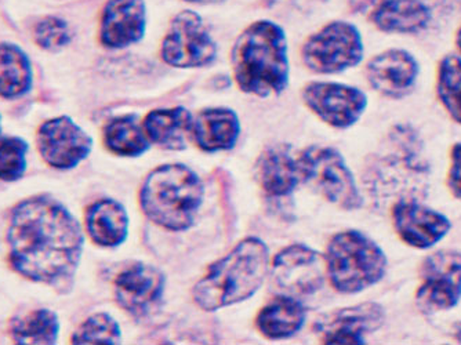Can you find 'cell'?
<instances>
[{
	"mask_svg": "<svg viewBox=\"0 0 461 345\" xmlns=\"http://www.w3.org/2000/svg\"><path fill=\"white\" fill-rule=\"evenodd\" d=\"M9 263L25 279L66 293L85 248L77 217L50 195H35L12 209L6 230Z\"/></svg>",
	"mask_w": 461,
	"mask_h": 345,
	"instance_id": "6da1fadb",
	"label": "cell"
},
{
	"mask_svg": "<svg viewBox=\"0 0 461 345\" xmlns=\"http://www.w3.org/2000/svg\"><path fill=\"white\" fill-rule=\"evenodd\" d=\"M230 66L240 90L267 98L287 89L290 79L287 38L271 20H258L242 31L230 50Z\"/></svg>",
	"mask_w": 461,
	"mask_h": 345,
	"instance_id": "7a4b0ae2",
	"label": "cell"
},
{
	"mask_svg": "<svg viewBox=\"0 0 461 345\" xmlns=\"http://www.w3.org/2000/svg\"><path fill=\"white\" fill-rule=\"evenodd\" d=\"M268 271L266 243L253 236L246 238L209 267L194 286V303L209 313L242 303L260 289Z\"/></svg>",
	"mask_w": 461,
	"mask_h": 345,
	"instance_id": "3957f363",
	"label": "cell"
},
{
	"mask_svg": "<svg viewBox=\"0 0 461 345\" xmlns=\"http://www.w3.org/2000/svg\"><path fill=\"white\" fill-rule=\"evenodd\" d=\"M204 188L193 168L169 163L154 168L142 181L139 199L142 213L163 230L180 232L195 222Z\"/></svg>",
	"mask_w": 461,
	"mask_h": 345,
	"instance_id": "277c9868",
	"label": "cell"
},
{
	"mask_svg": "<svg viewBox=\"0 0 461 345\" xmlns=\"http://www.w3.org/2000/svg\"><path fill=\"white\" fill-rule=\"evenodd\" d=\"M326 277L334 290L355 295L383 279L387 269V257L372 238L348 230L329 241L325 251Z\"/></svg>",
	"mask_w": 461,
	"mask_h": 345,
	"instance_id": "5b68a950",
	"label": "cell"
},
{
	"mask_svg": "<svg viewBox=\"0 0 461 345\" xmlns=\"http://www.w3.org/2000/svg\"><path fill=\"white\" fill-rule=\"evenodd\" d=\"M365 48L358 28L348 21H330L303 43L302 59L313 74L334 75L361 64Z\"/></svg>",
	"mask_w": 461,
	"mask_h": 345,
	"instance_id": "8992f818",
	"label": "cell"
},
{
	"mask_svg": "<svg viewBox=\"0 0 461 345\" xmlns=\"http://www.w3.org/2000/svg\"><path fill=\"white\" fill-rule=\"evenodd\" d=\"M159 54L166 66L196 69L212 66L219 48L203 18L194 10H181L167 25Z\"/></svg>",
	"mask_w": 461,
	"mask_h": 345,
	"instance_id": "52a82bcc",
	"label": "cell"
},
{
	"mask_svg": "<svg viewBox=\"0 0 461 345\" xmlns=\"http://www.w3.org/2000/svg\"><path fill=\"white\" fill-rule=\"evenodd\" d=\"M303 181H307L344 210H357L364 204L358 186L343 157L330 147H310L299 157Z\"/></svg>",
	"mask_w": 461,
	"mask_h": 345,
	"instance_id": "ba28073f",
	"label": "cell"
},
{
	"mask_svg": "<svg viewBox=\"0 0 461 345\" xmlns=\"http://www.w3.org/2000/svg\"><path fill=\"white\" fill-rule=\"evenodd\" d=\"M308 110L334 129H348L361 119L367 97L354 86L336 82H311L303 87Z\"/></svg>",
	"mask_w": 461,
	"mask_h": 345,
	"instance_id": "9c48e42d",
	"label": "cell"
},
{
	"mask_svg": "<svg viewBox=\"0 0 461 345\" xmlns=\"http://www.w3.org/2000/svg\"><path fill=\"white\" fill-rule=\"evenodd\" d=\"M417 303L429 313L452 310L461 298V253L442 250L424 260Z\"/></svg>",
	"mask_w": 461,
	"mask_h": 345,
	"instance_id": "30bf717a",
	"label": "cell"
},
{
	"mask_svg": "<svg viewBox=\"0 0 461 345\" xmlns=\"http://www.w3.org/2000/svg\"><path fill=\"white\" fill-rule=\"evenodd\" d=\"M39 154L56 170H72L87 159L93 150V139L69 116L49 119L36 133Z\"/></svg>",
	"mask_w": 461,
	"mask_h": 345,
	"instance_id": "8fae6325",
	"label": "cell"
},
{
	"mask_svg": "<svg viewBox=\"0 0 461 345\" xmlns=\"http://www.w3.org/2000/svg\"><path fill=\"white\" fill-rule=\"evenodd\" d=\"M165 287V274L159 268L134 263L119 272L113 280V295L121 310L134 319H142L159 308Z\"/></svg>",
	"mask_w": 461,
	"mask_h": 345,
	"instance_id": "7c38bea8",
	"label": "cell"
},
{
	"mask_svg": "<svg viewBox=\"0 0 461 345\" xmlns=\"http://www.w3.org/2000/svg\"><path fill=\"white\" fill-rule=\"evenodd\" d=\"M271 274L289 295H313L325 282V257L305 245L287 246L274 257Z\"/></svg>",
	"mask_w": 461,
	"mask_h": 345,
	"instance_id": "4fadbf2b",
	"label": "cell"
},
{
	"mask_svg": "<svg viewBox=\"0 0 461 345\" xmlns=\"http://www.w3.org/2000/svg\"><path fill=\"white\" fill-rule=\"evenodd\" d=\"M147 31L144 0H107L98 20V41L110 50L136 45Z\"/></svg>",
	"mask_w": 461,
	"mask_h": 345,
	"instance_id": "5bb4252c",
	"label": "cell"
},
{
	"mask_svg": "<svg viewBox=\"0 0 461 345\" xmlns=\"http://www.w3.org/2000/svg\"><path fill=\"white\" fill-rule=\"evenodd\" d=\"M384 311L379 304L365 303L333 311L315 323L323 344H365V336L382 328Z\"/></svg>",
	"mask_w": 461,
	"mask_h": 345,
	"instance_id": "9a60e30c",
	"label": "cell"
},
{
	"mask_svg": "<svg viewBox=\"0 0 461 345\" xmlns=\"http://www.w3.org/2000/svg\"><path fill=\"white\" fill-rule=\"evenodd\" d=\"M393 222L401 240L416 249L432 248L452 228L447 215L411 199H402L393 207Z\"/></svg>",
	"mask_w": 461,
	"mask_h": 345,
	"instance_id": "2e32d148",
	"label": "cell"
},
{
	"mask_svg": "<svg viewBox=\"0 0 461 345\" xmlns=\"http://www.w3.org/2000/svg\"><path fill=\"white\" fill-rule=\"evenodd\" d=\"M417 77L419 64L416 59L401 49L383 51L367 62V82L385 97H405L416 85Z\"/></svg>",
	"mask_w": 461,
	"mask_h": 345,
	"instance_id": "e0dca14e",
	"label": "cell"
},
{
	"mask_svg": "<svg viewBox=\"0 0 461 345\" xmlns=\"http://www.w3.org/2000/svg\"><path fill=\"white\" fill-rule=\"evenodd\" d=\"M256 178L264 194L274 199L292 195L303 181L299 160L285 145L264 150L256 163Z\"/></svg>",
	"mask_w": 461,
	"mask_h": 345,
	"instance_id": "ac0fdd59",
	"label": "cell"
},
{
	"mask_svg": "<svg viewBox=\"0 0 461 345\" xmlns=\"http://www.w3.org/2000/svg\"><path fill=\"white\" fill-rule=\"evenodd\" d=\"M240 136V116L230 108H204L194 118L191 140L204 152L213 154L232 150Z\"/></svg>",
	"mask_w": 461,
	"mask_h": 345,
	"instance_id": "d6986e66",
	"label": "cell"
},
{
	"mask_svg": "<svg viewBox=\"0 0 461 345\" xmlns=\"http://www.w3.org/2000/svg\"><path fill=\"white\" fill-rule=\"evenodd\" d=\"M87 235L101 248H118L128 240V212L113 199H100L87 207L85 214Z\"/></svg>",
	"mask_w": 461,
	"mask_h": 345,
	"instance_id": "ffe728a7",
	"label": "cell"
},
{
	"mask_svg": "<svg viewBox=\"0 0 461 345\" xmlns=\"http://www.w3.org/2000/svg\"><path fill=\"white\" fill-rule=\"evenodd\" d=\"M194 116L184 106L159 108L147 113L142 127L151 144L167 150H185Z\"/></svg>",
	"mask_w": 461,
	"mask_h": 345,
	"instance_id": "44dd1931",
	"label": "cell"
},
{
	"mask_svg": "<svg viewBox=\"0 0 461 345\" xmlns=\"http://www.w3.org/2000/svg\"><path fill=\"white\" fill-rule=\"evenodd\" d=\"M370 21L382 32L417 33L429 27L431 13L420 0H382Z\"/></svg>",
	"mask_w": 461,
	"mask_h": 345,
	"instance_id": "7402d4cb",
	"label": "cell"
},
{
	"mask_svg": "<svg viewBox=\"0 0 461 345\" xmlns=\"http://www.w3.org/2000/svg\"><path fill=\"white\" fill-rule=\"evenodd\" d=\"M305 318L302 303L293 295H278L258 311L256 326L267 339H289L302 331Z\"/></svg>",
	"mask_w": 461,
	"mask_h": 345,
	"instance_id": "603a6c76",
	"label": "cell"
},
{
	"mask_svg": "<svg viewBox=\"0 0 461 345\" xmlns=\"http://www.w3.org/2000/svg\"><path fill=\"white\" fill-rule=\"evenodd\" d=\"M33 85L32 62L15 43H0V97L6 100L24 97Z\"/></svg>",
	"mask_w": 461,
	"mask_h": 345,
	"instance_id": "cb8c5ba5",
	"label": "cell"
},
{
	"mask_svg": "<svg viewBox=\"0 0 461 345\" xmlns=\"http://www.w3.org/2000/svg\"><path fill=\"white\" fill-rule=\"evenodd\" d=\"M105 148L116 157H141L151 147L142 121L137 115H122L111 119L103 131Z\"/></svg>",
	"mask_w": 461,
	"mask_h": 345,
	"instance_id": "d4e9b609",
	"label": "cell"
},
{
	"mask_svg": "<svg viewBox=\"0 0 461 345\" xmlns=\"http://www.w3.org/2000/svg\"><path fill=\"white\" fill-rule=\"evenodd\" d=\"M10 337L15 344L53 345L59 334V321L50 310H36L13 319Z\"/></svg>",
	"mask_w": 461,
	"mask_h": 345,
	"instance_id": "484cf974",
	"label": "cell"
},
{
	"mask_svg": "<svg viewBox=\"0 0 461 345\" xmlns=\"http://www.w3.org/2000/svg\"><path fill=\"white\" fill-rule=\"evenodd\" d=\"M438 97L445 110L461 124V59L447 56L439 62L437 82Z\"/></svg>",
	"mask_w": 461,
	"mask_h": 345,
	"instance_id": "4316f807",
	"label": "cell"
},
{
	"mask_svg": "<svg viewBox=\"0 0 461 345\" xmlns=\"http://www.w3.org/2000/svg\"><path fill=\"white\" fill-rule=\"evenodd\" d=\"M121 341L122 331L118 322L105 313L89 316L71 337L72 344H119Z\"/></svg>",
	"mask_w": 461,
	"mask_h": 345,
	"instance_id": "83f0119b",
	"label": "cell"
},
{
	"mask_svg": "<svg viewBox=\"0 0 461 345\" xmlns=\"http://www.w3.org/2000/svg\"><path fill=\"white\" fill-rule=\"evenodd\" d=\"M30 145L21 137L0 139V180L14 183L24 177Z\"/></svg>",
	"mask_w": 461,
	"mask_h": 345,
	"instance_id": "f1b7e54d",
	"label": "cell"
},
{
	"mask_svg": "<svg viewBox=\"0 0 461 345\" xmlns=\"http://www.w3.org/2000/svg\"><path fill=\"white\" fill-rule=\"evenodd\" d=\"M33 41L41 50L57 53L71 43L72 32L66 20L48 15L41 18L33 27Z\"/></svg>",
	"mask_w": 461,
	"mask_h": 345,
	"instance_id": "f546056e",
	"label": "cell"
},
{
	"mask_svg": "<svg viewBox=\"0 0 461 345\" xmlns=\"http://www.w3.org/2000/svg\"><path fill=\"white\" fill-rule=\"evenodd\" d=\"M447 184L453 195L461 199V144H456L452 150V163H450Z\"/></svg>",
	"mask_w": 461,
	"mask_h": 345,
	"instance_id": "4dcf8cb0",
	"label": "cell"
},
{
	"mask_svg": "<svg viewBox=\"0 0 461 345\" xmlns=\"http://www.w3.org/2000/svg\"><path fill=\"white\" fill-rule=\"evenodd\" d=\"M348 2L349 10L355 14H362V13L370 12L375 9L382 0H347Z\"/></svg>",
	"mask_w": 461,
	"mask_h": 345,
	"instance_id": "1f68e13d",
	"label": "cell"
},
{
	"mask_svg": "<svg viewBox=\"0 0 461 345\" xmlns=\"http://www.w3.org/2000/svg\"><path fill=\"white\" fill-rule=\"evenodd\" d=\"M266 4L271 6H279V5H315L320 4V0H264Z\"/></svg>",
	"mask_w": 461,
	"mask_h": 345,
	"instance_id": "d6a6232c",
	"label": "cell"
},
{
	"mask_svg": "<svg viewBox=\"0 0 461 345\" xmlns=\"http://www.w3.org/2000/svg\"><path fill=\"white\" fill-rule=\"evenodd\" d=\"M184 2L199 5V6H213V5L224 4L225 0H184Z\"/></svg>",
	"mask_w": 461,
	"mask_h": 345,
	"instance_id": "836d02e7",
	"label": "cell"
},
{
	"mask_svg": "<svg viewBox=\"0 0 461 345\" xmlns=\"http://www.w3.org/2000/svg\"><path fill=\"white\" fill-rule=\"evenodd\" d=\"M455 337L457 339L458 342H461V323L456 326Z\"/></svg>",
	"mask_w": 461,
	"mask_h": 345,
	"instance_id": "e575fe53",
	"label": "cell"
},
{
	"mask_svg": "<svg viewBox=\"0 0 461 345\" xmlns=\"http://www.w3.org/2000/svg\"><path fill=\"white\" fill-rule=\"evenodd\" d=\"M456 45H457L458 50L461 51V28L457 31V35H456Z\"/></svg>",
	"mask_w": 461,
	"mask_h": 345,
	"instance_id": "d590c367",
	"label": "cell"
},
{
	"mask_svg": "<svg viewBox=\"0 0 461 345\" xmlns=\"http://www.w3.org/2000/svg\"><path fill=\"white\" fill-rule=\"evenodd\" d=\"M0 139H2V115H0Z\"/></svg>",
	"mask_w": 461,
	"mask_h": 345,
	"instance_id": "8d00e7d4",
	"label": "cell"
},
{
	"mask_svg": "<svg viewBox=\"0 0 461 345\" xmlns=\"http://www.w3.org/2000/svg\"><path fill=\"white\" fill-rule=\"evenodd\" d=\"M455 2H456V4H458L461 6V0H455Z\"/></svg>",
	"mask_w": 461,
	"mask_h": 345,
	"instance_id": "74e56055",
	"label": "cell"
}]
</instances>
